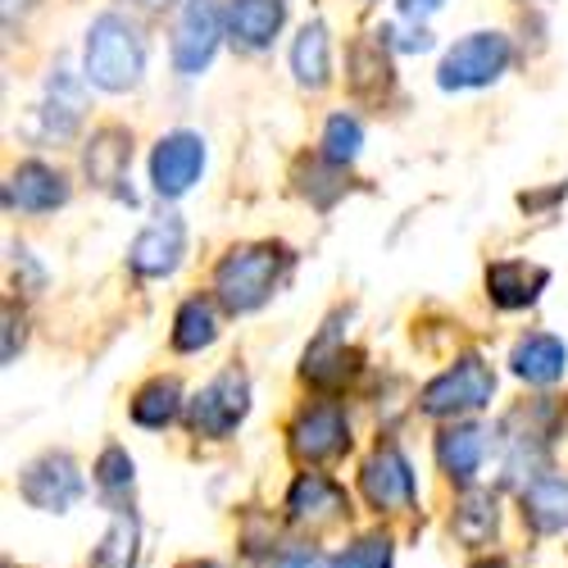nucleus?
Returning a JSON list of instances; mask_svg holds the SVG:
<instances>
[{
  "label": "nucleus",
  "mask_w": 568,
  "mask_h": 568,
  "mask_svg": "<svg viewBox=\"0 0 568 568\" xmlns=\"http://www.w3.org/2000/svg\"><path fill=\"white\" fill-rule=\"evenodd\" d=\"M292 268V251L287 246H236L219 260L214 268V296L227 314H255L260 305L273 301V292L282 287V277Z\"/></svg>",
  "instance_id": "f257e3e1"
},
{
  "label": "nucleus",
  "mask_w": 568,
  "mask_h": 568,
  "mask_svg": "<svg viewBox=\"0 0 568 568\" xmlns=\"http://www.w3.org/2000/svg\"><path fill=\"white\" fill-rule=\"evenodd\" d=\"M146 73V41L123 14H101L87 32V82L101 91H132Z\"/></svg>",
  "instance_id": "f03ea898"
},
{
  "label": "nucleus",
  "mask_w": 568,
  "mask_h": 568,
  "mask_svg": "<svg viewBox=\"0 0 568 568\" xmlns=\"http://www.w3.org/2000/svg\"><path fill=\"white\" fill-rule=\"evenodd\" d=\"M491 396H496V373L478 355H459L442 377H433V383L423 387L418 405L433 418H455V414L487 409Z\"/></svg>",
  "instance_id": "7ed1b4c3"
},
{
  "label": "nucleus",
  "mask_w": 568,
  "mask_h": 568,
  "mask_svg": "<svg viewBox=\"0 0 568 568\" xmlns=\"http://www.w3.org/2000/svg\"><path fill=\"white\" fill-rule=\"evenodd\" d=\"M509 60H514V45L505 32H473L442 60L437 82L446 91H478V87H491L509 69Z\"/></svg>",
  "instance_id": "20e7f679"
},
{
  "label": "nucleus",
  "mask_w": 568,
  "mask_h": 568,
  "mask_svg": "<svg viewBox=\"0 0 568 568\" xmlns=\"http://www.w3.org/2000/svg\"><path fill=\"white\" fill-rule=\"evenodd\" d=\"M223 28H227V14L219 0H186L182 6V19L173 28V69L182 78H196L210 69L219 41H223Z\"/></svg>",
  "instance_id": "39448f33"
},
{
  "label": "nucleus",
  "mask_w": 568,
  "mask_h": 568,
  "mask_svg": "<svg viewBox=\"0 0 568 568\" xmlns=\"http://www.w3.org/2000/svg\"><path fill=\"white\" fill-rule=\"evenodd\" d=\"M251 414V383L242 368H223L210 387H201V396L192 400V428L201 437H232L242 428V418Z\"/></svg>",
  "instance_id": "423d86ee"
},
{
  "label": "nucleus",
  "mask_w": 568,
  "mask_h": 568,
  "mask_svg": "<svg viewBox=\"0 0 568 568\" xmlns=\"http://www.w3.org/2000/svg\"><path fill=\"white\" fill-rule=\"evenodd\" d=\"M19 496L41 514H64L69 505H78L82 500V473H78L73 455L51 450V455L32 459L19 478Z\"/></svg>",
  "instance_id": "0eeeda50"
},
{
  "label": "nucleus",
  "mask_w": 568,
  "mask_h": 568,
  "mask_svg": "<svg viewBox=\"0 0 568 568\" xmlns=\"http://www.w3.org/2000/svg\"><path fill=\"white\" fill-rule=\"evenodd\" d=\"M201 173H205V141L196 132L160 136V146L151 155V182H155L160 196H169V201L186 196L201 182Z\"/></svg>",
  "instance_id": "6e6552de"
},
{
  "label": "nucleus",
  "mask_w": 568,
  "mask_h": 568,
  "mask_svg": "<svg viewBox=\"0 0 568 568\" xmlns=\"http://www.w3.org/2000/svg\"><path fill=\"white\" fill-rule=\"evenodd\" d=\"M359 491L373 509H409L414 505V468L400 446H377L359 468Z\"/></svg>",
  "instance_id": "1a4fd4ad"
},
{
  "label": "nucleus",
  "mask_w": 568,
  "mask_h": 568,
  "mask_svg": "<svg viewBox=\"0 0 568 568\" xmlns=\"http://www.w3.org/2000/svg\"><path fill=\"white\" fill-rule=\"evenodd\" d=\"M182 255H186V223L164 214L160 223L136 232V242L128 251V268L136 277H169L182 264Z\"/></svg>",
  "instance_id": "9d476101"
},
{
  "label": "nucleus",
  "mask_w": 568,
  "mask_h": 568,
  "mask_svg": "<svg viewBox=\"0 0 568 568\" xmlns=\"http://www.w3.org/2000/svg\"><path fill=\"white\" fill-rule=\"evenodd\" d=\"M351 446V423L337 405H314L296 418L292 428V450L305 464H323V459H337Z\"/></svg>",
  "instance_id": "9b49d317"
},
{
  "label": "nucleus",
  "mask_w": 568,
  "mask_h": 568,
  "mask_svg": "<svg viewBox=\"0 0 568 568\" xmlns=\"http://www.w3.org/2000/svg\"><path fill=\"white\" fill-rule=\"evenodd\" d=\"M69 201V182L60 169L41 164V160H28L10 173V186H6V205L10 210H23V214H51Z\"/></svg>",
  "instance_id": "f8f14e48"
},
{
  "label": "nucleus",
  "mask_w": 568,
  "mask_h": 568,
  "mask_svg": "<svg viewBox=\"0 0 568 568\" xmlns=\"http://www.w3.org/2000/svg\"><path fill=\"white\" fill-rule=\"evenodd\" d=\"M227 37L242 45V51H264L273 45L282 19H287V0H227Z\"/></svg>",
  "instance_id": "ddd939ff"
},
{
  "label": "nucleus",
  "mask_w": 568,
  "mask_h": 568,
  "mask_svg": "<svg viewBox=\"0 0 568 568\" xmlns=\"http://www.w3.org/2000/svg\"><path fill=\"white\" fill-rule=\"evenodd\" d=\"M550 273L541 264H528V260H500L487 268V296L500 305V310H528L541 292H546Z\"/></svg>",
  "instance_id": "4468645a"
},
{
  "label": "nucleus",
  "mask_w": 568,
  "mask_h": 568,
  "mask_svg": "<svg viewBox=\"0 0 568 568\" xmlns=\"http://www.w3.org/2000/svg\"><path fill=\"white\" fill-rule=\"evenodd\" d=\"M82 114H87V87H82V78L69 73V69H55L51 82H45V101H41L45 136H73Z\"/></svg>",
  "instance_id": "2eb2a0df"
},
{
  "label": "nucleus",
  "mask_w": 568,
  "mask_h": 568,
  "mask_svg": "<svg viewBox=\"0 0 568 568\" xmlns=\"http://www.w3.org/2000/svg\"><path fill=\"white\" fill-rule=\"evenodd\" d=\"M287 509L296 524H333L346 514V491L323 473H301L287 491Z\"/></svg>",
  "instance_id": "dca6fc26"
},
{
  "label": "nucleus",
  "mask_w": 568,
  "mask_h": 568,
  "mask_svg": "<svg viewBox=\"0 0 568 568\" xmlns=\"http://www.w3.org/2000/svg\"><path fill=\"white\" fill-rule=\"evenodd\" d=\"M509 364H514V373L524 377V383L550 387V383H559L564 368H568V346L559 337H550V333H532V337H524L514 346Z\"/></svg>",
  "instance_id": "f3484780"
},
{
  "label": "nucleus",
  "mask_w": 568,
  "mask_h": 568,
  "mask_svg": "<svg viewBox=\"0 0 568 568\" xmlns=\"http://www.w3.org/2000/svg\"><path fill=\"white\" fill-rule=\"evenodd\" d=\"M128 160H132V136L123 128H101L82 155L87 178L97 182L101 192H119V182L128 178Z\"/></svg>",
  "instance_id": "a211bd4d"
},
{
  "label": "nucleus",
  "mask_w": 568,
  "mask_h": 568,
  "mask_svg": "<svg viewBox=\"0 0 568 568\" xmlns=\"http://www.w3.org/2000/svg\"><path fill=\"white\" fill-rule=\"evenodd\" d=\"M437 459L455 483H473L483 459H487V433L478 428V423H455V428H446L437 437Z\"/></svg>",
  "instance_id": "6ab92c4d"
},
{
  "label": "nucleus",
  "mask_w": 568,
  "mask_h": 568,
  "mask_svg": "<svg viewBox=\"0 0 568 568\" xmlns=\"http://www.w3.org/2000/svg\"><path fill=\"white\" fill-rule=\"evenodd\" d=\"M292 73L310 91H323L327 82H333V41H327L323 23H305L301 28V37L292 45Z\"/></svg>",
  "instance_id": "aec40b11"
},
{
  "label": "nucleus",
  "mask_w": 568,
  "mask_h": 568,
  "mask_svg": "<svg viewBox=\"0 0 568 568\" xmlns=\"http://www.w3.org/2000/svg\"><path fill=\"white\" fill-rule=\"evenodd\" d=\"M500 528V505L491 491H468L455 514H450V532L464 541V546H487Z\"/></svg>",
  "instance_id": "412c9836"
},
{
  "label": "nucleus",
  "mask_w": 568,
  "mask_h": 568,
  "mask_svg": "<svg viewBox=\"0 0 568 568\" xmlns=\"http://www.w3.org/2000/svg\"><path fill=\"white\" fill-rule=\"evenodd\" d=\"M524 518L537 532H564L568 528V478H537L524 491Z\"/></svg>",
  "instance_id": "4be33fe9"
},
{
  "label": "nucleus",
  "mask_w": 568,
  "mask_h": 568,
  "mask_svg": "<svg viewBox=\"0 0 568 568\" xmlns=\"http://www.w3.org/2000/svg\"><path fill=\"white\" fill-rule=\"evenodd\" d=\"M219 337V314L205 296H192V301H182L178 318H173V351L182 355H196L205 346H214Z\"/></svg>",
  "instance_id": "5701e85b"
},
{
  "label": "nucleus",
  "mask_w": 568,
  "mask_h": 568,
  "mask_svg": "<svg viewBox=\"0 0 568 568\" xmlns=\"http://www.w3.org/2000/svg\"><path fill=\"white\" fill-rule=\"evenodd\" d=\"M136 555H141V524L132 509H114V524L105 532V541L97 546L87 568H136Z\"/></svg>",
  "instance_id": "b1692460"
},
{
  "label": "nucleus",
  "mask_w": 568,
  "mask_h": 568,
  "mask_svg": "<svg viewBox=\"0 0 568 568\" xmlns=\"http://www.w3.org/2000/svg\"><path fill=\"white\" fill-rule=\"evenodd\" d=\"M178 409H182V387L173 377H155V383H146L132 400V418L141 428H169L178 418Z\"/></svg>",
  "instance_id": "393cba45"
},
{
  "label": "nucleus",
  "mask_w": 568,
  "mask_h": 568,
  "mask_svg": "<svg viewBox=\"0 0 568 568\" xmlns=\"http://www.w3.org/2000/svg\"><path fill=\"white\" fill-rule=\"evenodd\" d=\"M355 351H346V346H337L333 342V333H327L310 355H305V377L314 387H337V383H346V377L355 373Z\"/></svg>",
  "instance_id": "a878e982"
},
{
  "label": "nucleus",
  "mask_w": 568,
  "mask_h": 568,
  "mask_svg": "<svg viewBox=\"0 0 568 568\" xmlns=\"http://www.w3.org/2000/svg\"><path fill=\"white\" fill-rule=\"evenodd\" d=\"M359 146H364L359 119H351V114H333V119H327V128H323V160H327V164L346 169V164L359 155Z\"/></svg>",
  "instance_id": "bb28decb"
},
{
  "label": "nucleus",
  "mask_w": 568,
  "mask_h": 568,
  "mask_svg": "<svg viewBox=\"0 0 568 568\" xmlns=\"http://www.w3.org/2000/svg\"><path fill=\"white\" fill-rule=\"evenodd\" d=\"M333 568H392V537L373 532V537H359L355 546H346Z\"/></svg>",
  "instance_id": "cd10ccee"
},
{
  "label": "nucleus",
  "mask_w": 568,
  "mask_h": 568,
  "mask_svg": "<svg viewBox=\"0 0 568 568\" xmlns=\"http://www.w3.org/2000/svg\"><path fill=\"white\" fill-rule=\"evenodd\" d=\"M97 483H101V491H128L132 487V455L123 450V446H105L101 450V459H97Z\"/></svg>",
  "instance_id": "c85d7f7f"
},
{
  "label": "nucleus",
  "mask_w": 568,
  "mask_h": 568,
  "mask_svg": "<svg viewBox=\"0 0 568 568\" xmlns=\"http://www.w3.org/2000/svg\"><path fill=\"white\" fill-rule=\"evenodd\" d=\"M273 568H323V555L314 546H292V550H282Z\"/></svg>",
  "instance_id": "c756f323"
},
{
  "label": "nucleus",
  "mask_w": 568,
  "mask_h": 568,
  "mask_svg": "<svg viewBox=\"0 0 568 568\" xmlns=\"http://www.w3.org/2000/svg\"><path fill=\"white\" fill-rule=\"evenodd\" d=\"M19 346H23V318H14V310H6V351H0V359L14 364Z\"/></svg>",
  "instance_id": "7c9ffc66"
},
{
  "label": "nucleus",
  "mask_w": 568,
  "mask_h": 568,
  "mask_svg": "<svg viewBox=\"0 0 568 568\" xmlns=\"http://www.w3.org/2000/svg\"><path fill=\"white\" fill-rule=\"evenodd\" d=\"M442 6H446V0H400V14L414 19V23H423V19H433Z\"/></svg>",
  "instance_id": "2f4dec72"
},
{
  "label": "nucleus",
  "mask_w": 568,
  "mask_h": 568,
  "mask_svg": "<svg viewBox=\"0 0 568 568\" xmlns=\"http://www.w3.org/2000/svg\"><path fill=\"white\" fill-rule=\"evenodd\" d=\"M136 6H146V10H164V6H173V0H136Z\"/></svg>",
  "instance_id": "473e14b6"
},
{
  "label": "nucleus",
  "mask_w": 568,
  "mask_h": 568,
  "mask_svg": "<svg viewBox=\"0 0 568 568\" xmlns=\"http://www.w3.org/2000/svg\"><path fill=\"white\" fill-rule=\"evenodd\" d=\"M473 568H505L500 559H483V564H473Z\"/></svg>",
  "instance_id": "72a5a7b5"
},
{
  "label": "nucleus",
  "mask_w": 568,
  "mask_h": 568,
  "mask_svg": "<svg viewBox=\"0 0 568 568\" xmlns=\"http://www.w3.org/2000/svg\"><path fill=\"white\" fill-rule=\"evenodd\" d=\"M182 568H219V564H182Z\"/></svg>",
  "instance_id": "f704fd0d"
}]
</instances>
